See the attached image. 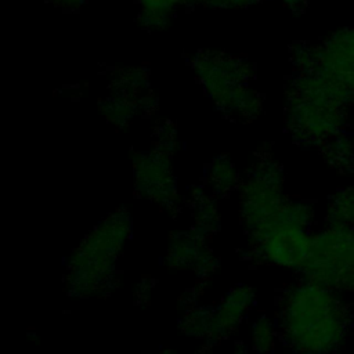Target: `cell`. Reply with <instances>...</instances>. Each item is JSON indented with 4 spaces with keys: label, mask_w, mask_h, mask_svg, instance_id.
<instances>
[{
    "label": "cell",
    "mask_w": 354,
    "mask_h": 354,
    "mask_svg": "<svg viewBox=\"0 0 354 354\" xmlns=\"http://www.w3.org/2000/svg\"><path fill=\"white\" fill-rule=\"evenodd\" d=\"M279 322L295 354H335L344 344L353 318L342 292L306 279L286 292Z\"/></svg>",
    "instance_id": "obj_1"
},
{
    "label": "cell",
    "mask_w": 354,
    "mask_h": 354,
    "mask_svg": "<svg viewBox=\"0 0 354 354\" xmlns=\"http://www.w3.org/2000/svg\"><path fill=\"white\" fill-rule=\"evenodd\" d=\"M354 91L317 72L297 75L290 86L288 124L304 144L324 145L347 130Z\"/></svg>",
    "instance_id": "obj_2"
},
{
    "label": "cell",
    "mask_w": 354,
    "mask_h": 354,
    "mask_svg": "<svg viewBox=\"0 0 354 354\" xmlns=\"http://www.w3.org/2000/svg\"><path fill=\"white\" fill-rule=\"evenodd\" d=\"M301 271L311 282L339 292L354 290V235L330 225L313 234L310 254Z\"/></svg>",
    "instance_id": "obj_3"
},
{
    "label": "cell",
    "mask_w": 354,
    "mask_h": 354,
    "mask_svg": "<svg viewBox=\"0 0 354 354\" xmlns=\"http://www.w3.org/2000/svg\"><path fill=\"white\" fill-rule=\"evenodd\" d=\"M126 225L124 214H113L87 238V242L76 253L73 264V277H77L79 289H93L106 278L109 266H112L127 232Z\"/></svg>",
    "instance_id": "obj_4"
},
{
    "label": "cell",
    "mask_w": 354,
    "mask_h": 354,
    "mask_svg": "<svg viewBox=\"0 0 354 354\" xmlns=\"http://www.w3.org/2000/svg\"><path fill=\"white\" fill-rule=\"evenodd\" d=\"M315 51L313 72L354 91V26L332 32L315 46Z\"/></svg>",
    "instance_id": "obj_5"
},
{
    "label": "cell",
    "mask_w": 354,
    "mask_h": 354,
    "mask_svg": "<svg viewBox=\"0 0 354 354\" xmlns=\"http://www.w3.org/2000/svg\"><path fill=\"white\" fill-rule=\"evenodd\" d=\"M326 225L346 230L354 235V184L333 194L328 203Z\"/></svg>",
    "instance_id": "obj_6"
},
{
    "label": "cell",
    "mask_w": 354,
    "mask_h": 354,
    "mask_svg": "<svg viewBox=\"0 0 354 354\" xmlns=\"http://www.w3.org/2000/svg\"><path fill=\"white\" fill-rule=\"evenodd\" d=\"M326 162L336 170L350 173L354 170V140L350 131H343L322 145Z\"/></svg>",
    "instance_id": "obj_7"
},
{
    "label": "cell",
    "mask_w": 354,
    "mask_h": 354,
    "mask_svg": "<svg viewBox=\"0 0 354 354\" xmlns=\"http://www.w3.org/2000/svg\"><path fill=\"white\" fill-rule=\"evenodd\" d=\"M249 295L248 290H236V292H231V296L227 297V300L223 303V306L218 308V311L216 313L214 318H212L210 321H213L210 325L217 328V332L223 333L231 328H234L235 324L239 322L242 314L245 313L248 304H249Z\"/></svg>",
    "instance_id": "obj_8"
},
{
    "label": "cell",
    "mask_w": 354,
    "mask_h": 354,
    "mask_svg": "<svg viewBox=\"0 0 354 354\" xmlns=\"http://www.w3.org/2000/svg\"><path fill=\"white\" fill-rule=\"evenodd\" d=\"M274 339H275V329L274 326L268 322V319L261 318L254 326L252 332V340L253 346L256 344L257 348L261 351H267L274 346Z\"/></svg>",
    "instance_id": "obj_9"
},
{
    "label": "cell",
    "mask_w": 354,
    "mask_h": 354,
    "mask_svg": "<svg viewBox=\"0 0 354 354\" xmlns=\"http://www.w3.org/2000/svg\"><path fill=\"white\" fill-rule=\"evenodd\" d=\"M210 178L214 183V185L217 187V189L224 191V189H230V187L234 185V181H235L236 176L234 173L232 166L225 165L224 162L220 160L217 165L213 166Z\"/></svg>",
    "instance_id": "obj_10"
},
{
    "label": "cell",
    "mask_w": 354,
    "mask_h": 354,
    "mask_svg": "<svg viewBox=\"0 0 354 354\" xmlns=\"http://www.w3.org/2000/svg\"><path fill=\"white\" fill-rule=\"evenodd\" d=\"M57 3H61V4H71V3H79V0H54Z\"/></svg>",
    "instance_id": "obj_11"
},
{
    "label": "cell",
    "mask_w": 354,
    "mask_h": 354,
    "mask_svg": "<svg viewBox=\"0 0 354 354\" xmlns=\"http://www.w3.org/2000/svg\"><path fill=\"white\" fill-rule=\"evenodd\" d=\"M156 354H169L167 351H160V353H156Z\"/></svg>",
    "instance_id": "obj_12"
}]
</instances>
